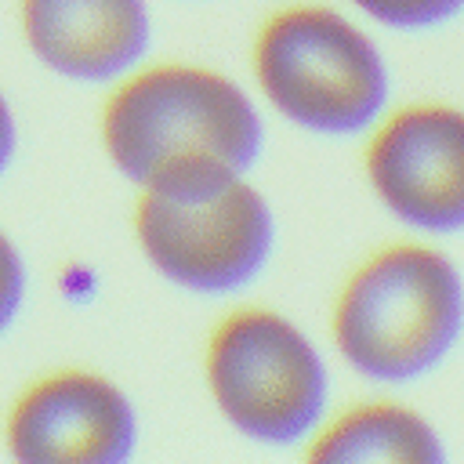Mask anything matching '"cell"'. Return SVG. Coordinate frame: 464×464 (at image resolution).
<instances>
[{"mask_svg": "<svg viewBox=\"0 0 464 464\" xmlns=\"http://www.w3.org/2000/svg\"><path fill=\"white\" fill-rule=\"evenodd\" d=\"M102 141L141 192L185 196L246 178L265 149V127L250 94L228 76L163 62L109 94Z\"/></svg>", "mask_w": 464, "mask_h": 464, "instance_id": "6da1fadb", "label": "cell"}, {"mask_svg": "<svg viewBox=\"0 0 464 464\" xmlns=\"http://www.w3.org/2000/svg\"><path fill=\"white\" fill-rule=\"evenodd\" d=\"M334 344L352 370L381 384L431 373L464 330V279L424 243L370 254L334 301Z\"/></svg>", "mask_w": 464, "mask_h": 464, "instance_id": "7a4b0ae2", "label": "cell"}, {"mask_svg": "<svg viewBox=\"0 0 464 464\" xmlns=\"http://www.w3.org/2000/svg\"><path fill=\"white\" fill-rule=\"evenodd\" d=\"M254 80L268 105L315 134L373 127L388 105L381 47L323 4H290L254 36Z\"/></svg>", "mask_w": 464, "mask_h": 464, "instance_id": "3957f363", "label": "cell"}, {"mask_svg": "<svg viewBox=\"0 0 464 464\" xmlns=\"http://www.w3.org/2000/svg\"><path fill=\"white\" fill-rule=\"evenodd\" d=\"M203 370L221 417L254 442L290 446L312 439L326 417L323 355L283 312H228L207 341Z\"/></svg>", "mask_w": 464, "mask_h": 464, "instance_id": "277c9868", "label": "cell"}, {"mask_svg": "<svg viewBox=\"0 0 464 464\" xmlns=\"http://www.w3.org/2000/svg\"><path fill=\"white\" fill-rule=\"evenodd\" d=\"M134 232L170 283L196 294H232L261 276L276 243L268 199L236 178L207 192H141Z\"/></svg>", "mask_w": 464, "mask_h": 464, "instance_id": "5b68a950", "label": "cell"}, {"mask_svg": "<svg viewBox=\"0 0 464 464\" xmlns=\"http://www.w3.org/2000/svg\"><path fill=\"white\" fill-rule=\"evenodd\" d=\"M381 207L420 232H464V109L417 102L373 123L362 152Z\"/></svg>", "mask_w": 464, "mask_h": 464, "instance_id": "8992f818", "label": "cell"}, {"mask_svg": "<svg viewBox=\"0 0 464 464\" xmlns=\"http://www.w3.org/2000/svg\"><path fill=\"white\" fill-rule=\"evenodd\" d=\"M138 420L127 395L87 370L29 384L7 413V450L36 464H112L134 450Z\"/></svg>", "mask_w": 464, "mask_h": 464, "instance_id": "52a82bcc", "label": "cell"}, {"mask_svg": "<svg viewBox=\"0 0 464 464\" xmlns=\"http://www.w3.org/2000/svg\"><path fill=\"white\" fill-rule=\"evenodd\" d=\"M29 47L76 80H109L138 65L149 47L145 0H22Z\"/></svg>", "mask_w": 464, "mask_h": 464, "instance_id": "ba28073f", "label": "cell"}, {"mask_svg": "<svg viewBox=\"0 0 464 464\" xmlns=\"http://www.w3.org/2000/svg\"><path fill=\"white\" fill-rule=\"evenodd\" d=\"M308 460L326 464H435L439 431L402 402H359L319 424L308 439Z\"/></svg>", "mask_w": 464, "mask_h": 464, "instance_id": "9c48e42d", "label": "cell"}, {"mask_svg": "<svg viewBox=\"0 0 464 464\" xmlns=\"http://www.w3.org/2000/svg\"><path fill=\"white\" fill-rule=\"evenodd\" d=\"M366 18L388 29H435L464 11V0H352Z\"/></svg>", "mask_w": 464, "mask_h": 464, "instance_id": "30bf717a", "label": "cell"}, {"mask_svg": "<svg viewBox=\"0 0 464 464\" xmlns=\"http://www.w3.org/2000/svg\"><path fill=\"white\" fill-rule=\"evenodd\" d=\"M18 297H22V261H18L14 246L7 243V236L0 232V330L14 315Z\"/></svg>", "mask_w": 464, "mask_h": 464, "instance_id": "8fae6325", "label": "cell"}, {"mask_svg": "<svg viewBox=\"0 0 464 464\" xmlns=\"http://www.w3.org/2000/svg\"><path fill=\"white\" fill-rule=\"evenodd\" d=\"M11 149H14V123H11V112H7V105L0 98V170H4L7 156H11Z\"/></svg>", "mask_w": 464, "mask_h": 464, "instance_id": "7c38bea8", "label": "cell"}]
</instances>
